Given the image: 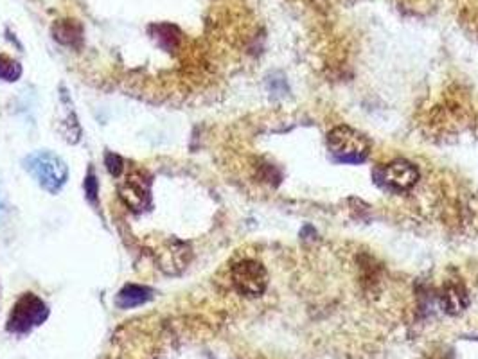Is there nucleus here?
I'll use <instances>...</instances> for the list:
<instances>
[{
  "instance_id": "obj_1",
  "label": "nucleus",
  "mask_w": 478,
  "mask_h": 359,
  "mask_svg": "<svg viewBox=\"0 0 478 359\" xmlns=\"http://www.w3.org/2000/svg\"><path fill=\"white\" fill-rule=\"evenodd\" d=\"M24 167L42 189L58 194L69 180V167L61 156L51 151H35L24 158Z\"/></svg>"
},
{
  "instance_id": "obj_2",
  "label": "nucleus",
  "mask_w": 478,
  "mask_h": 359,
  "mask_svg": "<svg viewBox=\"0 0 478 359\" xmlns=\"http://www.w3.org/2000/svg\"><path fill=\"white\" fill-rule=\"evenodd\" d=\"M49 309L35 293H24L11 309L8 331L13 334H27L47 320Z\"/></svg>"
},
{
  "instance_id": "obj_3",
  "label": "nucleus",
  "mask_w": 478,
  "mask_h": 359,
  "mask_svg": "<svg viewBox=\"0 0 478 359\" xmlns=\"http://www.w3.org/2000/svg\"><path fill=\"white\" fill-rule=\"evenodd\" d=\"M329 151L344 162H360L369 155L370 142L365 135L349 126H336L327 135Z\"/></svg>"
},
{
  "instance_id": "obj_4",
  "label": "nucleus",
  "mask_w": 478,
  "mask_h": 359,
  "mask_svg": "<svg viewBox=\"0 0 478 359\" xmlns=\"http://www.w3.org/2000/svg\"><path fill=\"white\" fill-rule=\"evenodd\" d=\"M232 284L239 294L248 297V299H256L266 291L268 272L257 260H241L232 268Z\"/></svg>"
},
{
  "instance_id": "obj_5",
  "label": "nucleus",
  "mask_w": 478,
  "mask_h": 359,
  "mask_svg": "<svg viewBox=\"0 0 478 359\" xmlns=\"http://www.w3.org/2000/svg\"><path fill=\"white\" fill-rule=\"evenodd\" d=\"M376 180L390 191L406 192L418 183L419 169L412 162L397 158V160H392L379 167L378 173H376Z\"/></svg>"
},
{
  "instance_id": "obj_6",
  "label": "nucleus",
  "mask_w": 478,
  "mask_h": 359,
  "mask_svg": "<svg viewBox=\"0 0 478 359\" xmlns=\"http://www.w3.org/2000/svg\"><path fill=\"white\" fill-rule=\"evenodd\" d=\"M439 303L446 315L455 316L468 308L470 297H468V291H465V287L462 286L461 282L450 281L440 287Z\"/></svg>"
},
{
  "instance_id": "obj_7",
  "label": "nucleus",
  "mask_w": 478,
  "mask_h": 359,
  "mask_svg": "<svg viewBox=\"0 0 478 359\" xmlns=\"http://www.w3.org/2000/svg\"><path fill=\"white\" fill-rule=\"evenodd\" d=\"M153 299V290L146 286H139V284H128L119 291L117 299H115V306L119 309H133L137 306L149 302Z\"/></svg>"
},
{
  "instance_id": "obj_8",
  "label": "nucleus",
  "mask_w": 478,
  "mask_h": 359,
  "mask_svg": "<svg viewBox=\"0 0 478 359\" xmlns=\"http://www.w3.org/2000/svg\"><path fill=\"white\" fill-rule=\"evenodd\" d=\"M121 198L133 210H142L149 203V191L148 187L142 185V182H135L131 178L124 183V187H121Z\"/></svg>"
},
{
  "instance_id": "obj_9",
  "label": "nucleus",
  "mask_w": 478,
  "mask_h": 359,
  "mask_svg": "<svg viewBox=\"0 0 478 359\" xmlns=\"http://www.w3.org/2000/svg\"><path fill=\"white\" fill-rule=\"evenodd\" d=\"M22 74V69L18 65L17 61L8 60L6 56H0V79H6V81H17Z\"/></svg>"
},
{
  "instance_id": "obj_10",
  "label": "nucleus",
  "mask_w": 478,
  "mask_h": 359,
  "mask_svg": "<svg viewBox=\"0 0 478 359\" xmlns=\"http://www.w3.org/2000/svg\"><path fill=\"white\" fill-rule=\"evenodd\" d=\"M69 26L70 24H65V27L67 29H63V26H58V29H54V38H58L61 42V44H65V45H78V42H79V29H72L70 27L69 29Z\"/></svg>"
},
{
  "instance_id": "obj_11",
  "label": "nucleus",
  "mask_w": 478,
  "mask_h": 359,
  "mask_svg": "<svg viewBox=\"0 0 478 359\" xmlns=\"http://www.w3.org/2000/svg\"><path fill=\"white\" fill-rule=\"evenodd\" d=\"M105 164L106 167H108L110 174H113L115 178L121 176V173L124 171V162H122L121 156L115 155V153H106Z\"/></svg>"
},
{
  "instance_id": "obj_12",
  "label": "nucleus",
  "mask_w": 478,
  "mask_h": 359,
  "mask_svg": "<svg viewBox=\"0 0 478 359\" xmlns=\"http://www.w3.org/2000/svg\"><path fill=\"white\" fill-rule=\"evenodd\" d=\"M97 192H99V187H97V180L94 176V173H88V176L85 178V194H87L88 201L96 205L97 203Z\"/></svg>"
},
{
  "instance_id": "obj_13",
  "label": "nucleus",
  "mask_w": 478,
  "mask_h": 359,
  "mask_svg": "<svg viewBox=\"0 0 478 359\" xmlns=\"http://www.w3.org/2000/svg\"><path fill=\"white\" fill-rule=\"evenodd\" d=\"M0 212H2V196H0Z\"/></svg>"
}]
</instances>
